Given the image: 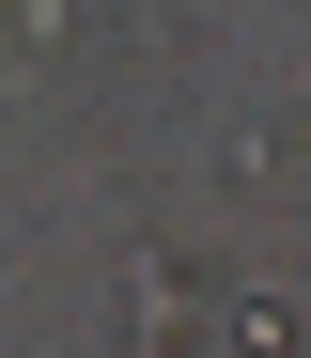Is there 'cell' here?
<instances>
[{"mask_svg": "<svg viewBox=\"0 0 311 358\" xmlns=\"http://www.w3.org/2000/svg\"><path fill=\"white\" fill-rule=\"evenodd\" d=\"M187 327V250H140L124 265V343H171Z\"/></svg>", "mask_w": 311, "mask_h": 358, "instance_id": "cell-1", "label": "cell"}, {"mask_svg": "<svg viewBox=\"0 0 311 358\" xmlns=\"http://www.w3.org/2000/svg\"><path fill=\"white\" fill-rule=\"evenodd\" d=\"M218 358H296V296H233V312H218Z\"/></svg>", "mask_w": 311, "mask_h": 358, "instance_id": "cell-2", "label": "cell"}]
</instances>
